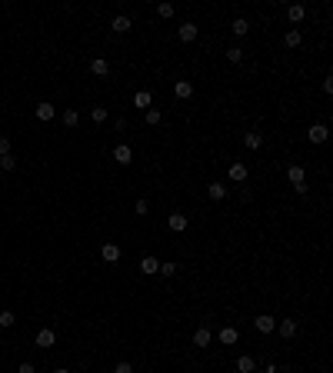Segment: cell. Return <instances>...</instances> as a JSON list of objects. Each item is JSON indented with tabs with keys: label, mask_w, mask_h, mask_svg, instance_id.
I'll return each mask as SVG.
<instances>
[{
	"label": "cell",
	"mask_w": 333,
	"mask_h": 373,
	"mask_svg": "<svg viewBox=\"0 0 333 373\" xmlns=\"http://www.w3.org/2000/svg\"><path fill=\"white\" fill-rule=\"evenodd\" d=\"M90 120H94V123H103V120H107V107H90Z\"/></svg>",
	"instance_id": "obj_29"
},
{
	"label": "cell",
	"mask_w": 333,
	"mask_h": 373,
	"mask_svg": "<svg viewBox=\"0 0 333 373\" xmlns=\"http://www.w3.org/2000/svg\"><path fill=\"white\" fill-rule=\"evenodd\" d=\"M100 260H103V263H117V260H120V243L107 240V243L100 246Z\"/></svg>",
	"instance_id": "obj_3"
},
{
	"label": "cell",
	"mask_w": 333,
	"mask_h": 373,
	"mask_svg": "<svg viewBox=\"0 0 333 373\" xmlns=\"http://www.w3.org/2000/svg\"><path fill=\"white\" fill-rule=\"evenodd\" d=\"M277 330H280V337H283V340H290V337H297L300 323H297V320H280V323H277Z\"/></svg>",
	"instance_id": "obj_11"
},
{
	"label": "cell",
	"mask_w": 333,
	"mask_h": 373,
	"mask_svg": "<svg viewBox=\"0 0 333 373\" xmlns=\"http://www.w3.org/2000/svg\"><path fill=\"white\" fill-rule=\"evenodd\" d=\"M134 210H137L140 217H147V214H150V203H147V200H137V206H134Z\"/></svg>",
	"instance_id": "obj_33"
},
{
	"label": "cell",
	"mask_w": 333,
	"mask_h": 373,
	"mask_svg": "<svg viewBox=\"0 0 333 373\" xmlns=\"http://www.w3.org/2000/svg\"><path fill=\"white\" fill-rule=\"evenodd\" d=\"M257 370V360L254 357H240L237 360V373H254Z\"/></svg>",
	"instance_id": "obj_23"
},
{
	"label": "cell",
	"mask_w": 333,
	"mask_h": 373,
	"mask_svg": "<svg viewBox=\"0 0 333 373\" xmlns=\"http://www.w3.org/2000/svg\"><path fill=\"white\" fill-rule=\"evenodd\" d=\"M143 120H147V123H150V127H157L160 120H163V113H160L157 107H150V110H143Z\"/></svg>",
	"instance_id": "obj_26"
},
{
	"label": "cell",
	"mask_w": 333,
	"mask_h": 373,
	"mask_svg": "<svg viewBox=\"0 0 333 373\" xmlns=\"http://www.w3.org/2000/svg\"><path fill=\"white\" fill-rule=\"evenodd\" d=\"M113 160H117V163H123V167H127L130 160H134V150H130L127 143H117V147H113Z\"/></svg>",
	"instance_id": "obj_10"
},
{
	"label": "cell",
	"mask_w": 333,
	"mask_h": 373,
	"mask_svg": "<svg viewBox=\"0 0 333 373\" xmlns=\"http://www.w3.org/2000/svg\"><path fill=\"white\" fill-rule=\"evenodd\" d=\"M197 24H190V20H187V24H180V44H193V40H197Z\"/></svg>",
	"instance_id": "obj_14"
},
{
	"label": "cell",
	"mask_w": 333,
	"mask_h": 373,
	"mask_svg": "<svg viewBox=\"0 0 333 373\" xmlns=\"http://www.w3.org/2000/svg\"><path fill=\"white\" fill-rule=\"evenodd\" d=\"M177 270H180V263H174V260L160 263V273H163V277H177Z\"/></svg>",
	"instance_id": "obj_28"
},
{
	"label": "cell",
	"mask_w": 333,
	"mask_h": 373,
	"mask_svg": "<svg viewBox=\"0 0 333 373\" xmlns=\"http://www.w3.org/2000/svg\"><path fill=\"white\" fill-rule=\"evenodd\" d=\"M130 27H134V20H130V17H123V14H117L110 20V30L113 33H130Z\"/></svg>",
	"instance_id": "obj_8"
},
{
	"label": "cell",
	"mask_w": 333,
	"mask_h": 373,
	"mask_svg": "<svg viewBox=\"0 0 333 373\" xmlns=\"http://www.w3.org/2000/svg\"><path fill=\"white\" fill-rule=\"evenodd\" d=\"M157 14L163 17V20H166V17H174V4H160V7H157Z\"/></svg>",
	"instance_id": "obj_32"
},
{
	"label": "cell",
	"mask_w": 333,
	"mask_h": 373,
	"mask_svg": "<svg viewBox=\"0 0 333 373\" xmlns=\"http://www.w3.org/2000/svg\"><path fill=\"white\" fill-rule=\"evenodd\" d=\"M233 33H237V37H246V33H250V20L237 17V20H233Z\"/></svg>",
	"instance_id": "obj_25"
},
{
	"label": "cell",
	"mask_w": 333,
	"mask_h": 373,
	"mask_svg": "<svg viewBox=\"0 0 333 373\" xmlns=\"http://www.w3.org/2000/svg\"><path fill=\"white\" fill-rule=\"evenodd\" d=\"M326 137H330V130H326V123H313V127L307 130V140H310V143H323Z\"/></svg>",
	"instance_id": "obj_5"
},
{
	"label": "cell",
	"mask_w": 333,
	"mask_h": 373,
	"mask_svg": "<svg viewBox=\"0 0 333 373\" xmlns=\"http://www.w3.org/2000/svg\"><path fill=\"white\" fill-rule=\"evenodd\" d=\"M17 317H14V310H0V330H7V326H14Z\"/></svg>",
	"instance_id": "obj_27"
},
{
	"label": "cell",
	"mask_w": 333,
	"mask_h": 373,
	"mask_svg": "<svg viewBox=\"0 0 333 373\" xmlns=\"http://www.w3.org/2000/svg\"><path fill=\"white\" fill-rule=\"evenodd\" d=\"M113 373H134V366H130V363H127V360H120V363H117V366H113Z\"/></svg>",
	"instance_id": "obj_34"
},
{
	"label": "cell",
	"mask_w": 333,
	"mask_h": 373,
	"mask_svg": "<svg viewBox=\"0 0 333 373\" xmlns=\"http://www.w3.org/2000/svg\"><path fill=\"white\" fill-rule=\"evenodd\" d=\"M237 340H240V330H237V326H223V330H220V343H223V347H233Z\"/></svg>",
	"instance_id": "obj_16"
},
{
	"label": "cell",
	"mask_w": 333,
	"mask_h": 373,
	"mask_svg": "<svg viewBox=\"0 0 333 373\" xmlns=\"http://www.w3.org/2000/svg\"><path fill=\"white\" fill-rule=\"evenodd\" d=\"M60 120H64L67 127H77V123H80V113H77V107H67V110L60 113Z\"/></svg>",
	"instance_id": "obj_22"
},
{
	"label": "cell",
	"mask_w": 333,
	"mask_h": 373,
	"mask_svg": "<svg viewBox=\"0 0 333 373\" xmlns=\"http://www.w3.org/2000/svg\"><path fill=\"white\" fill-rule=\"evenodd\" d=\"M300 40H303V37H300V30H286V33H283V44H286L290 50L300 47Z\"/></svg>",
	"instance_id": "obj_24"
},
{
	"label": "cell",
	"mask_w": 333,
	"mask_h": 373,
	"mask_svg": "<svg viewBox=\"0 0 333 373\" xmlns=\"http://www.w3.org/2000/svg\"><path fill=\"white\" fill-rule=\"evenodd\" d=\"M54 343H57V334L50 330V326H44V330L37 334V347H40V350H50Z\"/></svg>",
	"instance_id": "obj_9"
},
{
	"label": "cell",
	"mask_w": 333,
	"mask_h": 373,
	"mask_svg": "<svg viewBox=\"0 0 333 373\" xmlns=\"http://www.w3.org/2000/svg\"><path fill=\"white\" fill-rule=\"evenodd\" d=\"M33 113H37V120H44V123H47V120H54V117H57V107L44 100V103H37V110H33Z\"/></svg>",
	"instance_id": "obj_13"
},
{
	"label": "cell",
	"mask_w": 333,
	"mask_h": 373,
	"mask_svg": "<svg viewBox=\"0 0 333 373\" xmlns=\"http://www.w3.org/2000/svg\"><path fill=\"white\" fill-rule=\"evenodd\" d=\"M166 227H170V230H174V233H183V230H187V227H190V220H187V214H180V210H174V214L166 217Z\"/></svg>",
	"instance_id": "obj_2"
},
{
	"label": "cell",
	"mask_w": 333,
	"mask_h": 373,
	"mask_svg": "<svg viewBox=\"0 0 333 373\" xmlns=\"http://www.w3.org/2000/svg\"><path fill=\"white\" fill-rule=\"evenodd\" d=\"M10 153V137H0V157H7Z\"/></svg>",
	"instance_id": "obj_35"
},
{
	"label": "cell",
	"mask_w": 333,
	"mask_h": 373,
	"mask_svg": "<svg viewBox=\"0 0 333 373\" xmlns=\"http://www.w3.org/2000/svg\"><path fill=\"white\" fill-rule=\"evenodd\" d=\"M206 197H210V200H223V197H227V187H223L220 180H214L210 187H206Z\"/></svg>",
	"instance_id": "obj_19"
},
{
	"label": "cell",
	"mask_w": 333,
	"mask_h": 373,
	"mask_svg": "<svg viewBox=\"0 0 333 373\" xmlns=\"http://www.w3.org/2000/svg\"><path fill=\"white\" fill-rule=\"evenodd\" d=\"M90 70H94L97 77H107V73H110V64H107L103 57H97V60H90Z\"/></svg>",
	"instance_id": "obj_20"
},
{
	"label": "cell",
	"mask_w": 333,
	"mask_h": 373,
	"mask_svg": "<svg viewBox=\"0 0 333 373\" xmlns=\"http://www.w3.org/2000/svg\"><path fill=\"white\" fill-rule=\"evenodd\" d=\"M54 373H70V370H64V366H57V370H54Z\"/></svg>",
	"instance_id": "obj_38"
},
{
	"label": "cell",
	"mask_w": 333,
	"mask_h": 373,
	"mask_svg": "<svg viewBox=\"0 0 333 373\" xmlns=\"http://www.w3.org/2000/svg\"><path fill=\"white\" fill-rule=\"evenodd\" d=\"M150 103H153V97L147 94V90H137V94H134V107H140V110H150Z\"/></svg>",
	"instance_id": "obj_18"
},
{
	"label": "cell",
	"mask_w": 333,
	"mask_h": 373,
	"mask_svg": "<svg viewBox=\"0 0 333 373\" xmlns=\"http://www.w3.org/2000/svg\"><path fill=\"white\" fill-rule=\"evenodd\" d=\"M227 60H230V64H240V60H243V50H240V47H230V50H227Z\"/></svg>",
	"instance_id": "obj_31"
},
{
	"label": "cell",
	"mask_w": 333,
	"mask_h": 373,
	"mask_svg": "<svg viewBox=\"0 0 333 373\" xmlns=\"http://www.w3.org/2000/svg\"><path fill=\"white\" fill-rule=\"evenodd\" d=\"M140 273H143V277L160 273V260H157V257H143V260H140Z\"/></svg>",
	"instance_id": "obj_12"
},
{
	"label": "cell",
	"mask_w": 333,
	"mask_h": 373,
	"mask_svg": "<svg viewBox=\"0 0 333 373\" xmlns=\"http://www.w3.org/2000/svg\"><path fill=\"white\" fill-rule=\"evenodd\" d=\"M286 180L294 183V190H297V193H307V170H303L300 163L286 167Z\"/></svg>",
	"instance_id": "obj_1"
},
{
	"label": "cell",
	"mask_w": 333,
	"mask_h": 373,
	"mask_svg": "<svg viewBox=\"0 0 333 373\" xmlns=\"http://www.w3.org/2000/svg\"><path fill=\"white\" fill-rule=\"evenodd\" d=\"M0 170H17V157H14V153L0 157Z\"/></svg>",
	"instance_id": "obj_30"
},
{
	"label": "cell",
	"mask_w": 333,
	"mask_h": 373,
	"mask_svg": "<svg viewBox=\"0 0 333 373\" xmlns=\"http://www.w3.org/2000/svg\"><path fill=\"white\" fill-rule=\"evenodd\" d=\"M174 97H177V100H190V97H193V84H190V80H177V84H174Z\"/></svg>",
	"instance_id": "obj_6"
},
{
	"label": "cell",
	"mask_w": 333,
	"mask_h": 373,
	"mask_svg": "<svg viewBox=\"0 0 333 373\" xmlns=\"http://www.w3.org/2000/svg\"><path fill=\"white\" fill-rule=\"evenodd\" d=\"M254 326L260 330V334H273V330H277V320L270 317V313H260V317L254 320Z\"/></svg>",
	"instance_id": "obj_7"
},
{
	"label": "cell",
	"mask_w": 333,
	"mask_h": 373,
	"mask_svg": "<svg viewBox=\"0 0 333 373\" xmlns=\"http://www.w3.org/2000/svg\"><path fill=\"white\" fill-rule=\"evenodd\" d=\"M210 340H214V334H210V330H206V326H200L197 334H193V347H210Z\"/></svg>",
	"instance_id": "obj_17"
},
{
	"label": "cell",
	"mask_w": 333,
	"mask_h": 373,
	"mask_svg": "<svg viewBox=\"0 0 333 373\" xmlns=\"http://www.w3.org/2000/svg\"><path fill=\"white\" fill-rule=\"evenodd\" d=\"M263 373H277V363H267V366H263Z\"/></svg>",
	"instance_id": "obj_37"
},
{
	"label": "cell",
	"mask_w": 333,
	"mask_h": 373,
	"mask_svg": "<svg viewBox=\"0 0 333 373\" xmlns=\"http://www.w3.org/2000/svg\"><path fill=\"white\" fill-rule=\"evenodd\" d=\"M227 177H230L233 183H243L246 177H250V170H246V163H240V160H233L230 167H227Z\"/></svg>",
	"instance_id": "obj_4"
},
{
	"label": "cell",
	"mask_w": 333,
	"mask_h": 373,
	"mask_svg": "<svg viewBox=\"0 0 333 373\" xmlns=\"http://www.w3.org/2000/svg\"><path fill=\"white\" fill-rule=\"evenodd\" d=\"M303 17H307V7H303V4H290V7H286V20H290V24H300Z\"/></svg>",
	"instance_id": "obj_15"
},
{
	"label": "cell",
	"mask_w": 333,
	"mask_h": 373,
	"mask_svg": "<svg viewBox=\"0 0 333 373\" xmlns=\"http://www.w3.org/2000/svg\"><path fill=\"white\" fill-rule=\"evenodd\" d=\"M243 143H246V150H260V147H263V134H254V130H250V134L243 137Z\"/></svg>",
	"instance_id": "obj_21"
},
{
	"label": "cell",
	"mask_w": 333,
	"mask_h": 373,
	"mask_svg": "<svg viewBox=\"0 0 333 373\" xmlns=\"http://www.w3.org/2000/svg\"><path fill=\"white\" fill-rule=\"evenodd\" d=\"M17 373H33V363H20V370Z\"/></svg>",
	"instance_id": "obj_36"
}]
</instances>
